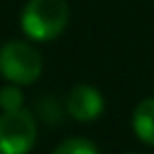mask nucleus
I'll return each instance as SVG.
<instances>
[{
  "instance_id": "obj_3",
  "label": "nucleus",
  "mask_w": 154,
  "mask_h": 154,
  "mask_svg": "<svg viewBox=\"0 0 154 154\" xmlns=\"http://www.w3.org/2000/svg\"><path fill=\"white\" fill-rule=\"evenodd\" d=\"M36 137L34 116L26 108L0 114V154H30Z\"/></svg>"
},
{
  "instance_id": "obj_4",
  "label": "nucleus",
  "mask_w": 154,
  "mask_h": 154,
  "mask_svg": "<svg viewBox=\"0 0 154 154\" xmlns=\"http://www.w3.org/2000/svg\"><path fill=\"white\" fill-rule=\"evenodd\" d=\"M66 108L74 120L91 122L101 116L106 108V99L99 93V89H95L93 85H76L66 99Z\"/></svg>"
},
{
  "instance_id": "obj_8",
  "label": "nucleus",
  "mask_w": 154,
  "mask_h": 154,
  "mask_svg": "<svg viewBox=\"0 0 154 154\" xmlns=\"http://www.w3.org/2000/svg\"><path fill=\"white\" fill-rule=\"evenodd\" d=\"M127 154H131V152H127Z\"/></svg>"
},
{
  "instance_id": "obj_7",
  "label": "nucleus",
  "mask_w": 154,
  "mask_h": 154,
  "mask_svg": "<svg viewBox=\"0 0 154 154\" xmlns=\"http://www.w3.org/2000/svg\"><path fill=\"white\" fill-rule=\"evenodd\" d=\"M23 108V93L19 85H5L0 89V110L2 112H15Z\"/></svg>"
},
{
  "instance_id": "obj_5",
  "label": "nucleus",
  "mask_w": 154,
  "mask_h": 154,
  "mask_svg": "<svg viewBox=\"0 0 154 154\" xmlns=\"http://www.w3.org/2000/svg\"><path fill=\"white\" fill-rule=\"evenodd\" d=\"M131 127L139 141L154 146V97H146L135 106L131 116Z\"/></svg>"
},
{
  "instance_id": "obj_2",
  "label": "nucleus",
  "mask_w": 154,
  "mask_h": 154,
  "mask_svg": "<svg viewBox=\"0 0 154 154\" xmlns=\"http://www.w3.org/2000/svg\"><path fill=\"white\" fill-rule=\"evenodd\" d=\"M42 74V57L26 40H9L0 47V76L11 85H32Z\"/></svg>"
},
{
  "instance_id": "obj_1",
  "label": "nucleus",
  "mask_w": 154,
  "mask_h": 154,
  "mask_svg": "<svg viewBox=\"0 0 154 154\" xmlns=\"http://www.w3.org/2000/svg\"><path fill=\"white\" fill-rule=\"evenodd\" d=\"M19 23L30 40H55L70 23V5L68 0H28Z\"/></svg>"
},
{
  "instance_id": "obj_6",
  "label": "nucleus",
  "mask_w": 154,
  "mask_h": 154,
  "mask_svg": "<svg viewBox=\"0 0 154 154\" xmlns=\"http://www.w3.org/2000/svg\"><path fill=\"white\" fill-rule=\"evenodd\" d=\"M53 154H99V148L87 137H68L53 150Z\"/></svg>"
}]
</instances>
